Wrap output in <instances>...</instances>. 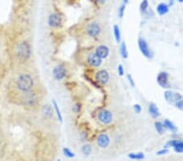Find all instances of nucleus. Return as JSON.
Returning <instances> with one entry per match:
<instances>
[{"label":"nucleus","mask_w":183,"mask_h":161,"mask_svg":"<svg viewBox=\"0 0 183 161\" xmlns=\"http://www.w3.org/2000/svg\"><path fill=\"white\" fill-rule=\"evenodd\" d=\"M17 87L22 91H29L34 86L33 78L28 74H22L17 79Z\"/></svg>","instance_id":"f257e3e1"},{"label":"nucleus","mask_w":183,"mask_h":161,"mask_svg":"<svg viewBox=\"0 0 183 161\" xmlns=\"http://www.w3.org/2000/svg\"><path fill=\"white\" fill-rule=\"evenodd\" d=\"M30 46L27 42L24 41V42H21L19 46L17 47V50H16V54L17 56L21 60H27L29 59V55H30Z\"/></svg>","instance_id":"f03ea898"},{"label":"nucleus","mask_w":183,"mask_h":161,"mask_svg":"<svg viewBox=\"0 0 183 161\" xmlns=\"http://www.w3.org/2000/svg\"><path fill=\"white\" fill-rule=\"evenodd\" d=\"M138 44H139V50L142 52V54L147 59H151L152 57V51H151L146 40L142 38H139V41H138Z\"/></svg>","instance_id":"7ed1b4c3"},{"label":"nucleus","mask_w":183,"mask_h":161,"mask_svg":"<svg viewBox=\"0 0 183 161\" xmlns=\"http://www.w3.org/2000/svg\"><path fill=\"white\" fill-rule=\"evenodd\" d=\"M98 119L103 124L108 125L113 120V114L108 110L103 109L98 113Z\"/></svg>","instance_id":"20e7f679"},{"label":"nucleus","mask_w":183,"mask_h":161,"mask_svg":"<svg viewBox=\"0 0 183 161\" xmlns=\"http://www.w3.org/2000/svg\"><path fill=\"white\" fill-rule=\"evenodd\" d=\"M157 83L159 84L162 88L168 89L170 87V84L168 82V73L166 72H160L157 75Z\"/></svg>","instance_id":"39448f33"},{"label":"nucleus","mask_w":183,"mask_h":161,"mask_svg":"<svg viewBox=\"0 0 183 161\" xmlns=\"http://www.w3.org/2000/svg\"><path fill=\"white\" fill-rule=\"evenodd\" d=\"M101 32L100 25L96 21L92 22L87 27V34L90 37H97Z\"/></svg>","instance_id":"423d86ee"},{"label":"nucleus","mask_w":183,"mask_h":161,"mask_svg":"<svg viewBox=\"0 0 183 161\" xmlns=\"http://www.w3.org/2000/svg\"><path fill=\"white\" fill-rule=\"evenodd\" d=\"M95 80L102 85L107 83V81L109 80V74L107 73V71L104 69L98 71L95 73Z\"/></svg>","instance_id":"0eeeda50"},{"label":"nucleus","mask_w":183,"mask_h":161,"mask_svg":"<svg viewBox=\"0 0 183 161\" xmlns=\"http://www.w3.org/2000/svg\"><path fill=\"white\" fill-rule=\"evenodd\" d=\"M62 22V18L58 13H52L48 17V25L53 28H57L60 26Z\"/></svg>","instance_id":"6e6552de"},{"label":"nucleus","mask_w":183,"mask_h":161,"mask_svg":"<svg viewBox=\"0 0 183 161\" xmlns=\"http://www.w3.org/2000/svg\"><path fill=\"white\" fill-rule=\"evenodd\" d=\"M166 147L172 146L174 149V151L178 153H182L183 152V141L178 140V139H172L168 141V143L165 145Z\"/></svg>","instance_id":"1a4fd4ad"},{"label":"nucleus","mask_w":183,"mask_h":161,"mask_svg":"<svg viewBox=\"0 0 183 161\" xmlns=\"http://www.w3.org/2000/svg\"><path fill=\"white\" fill-rule=\"evenodd\" d=\"M53 76L58 80H60L65 77L66 70L63 66L59 65L53 69Z\"/></svg>","instance_id":"9d476101"},{"label":"nucleus","mask_w":183,"mask_h":161,"mask_svg":"<svg viewBox=\"0 0 183 161\" xmlns=\"http://www.w3.org/2000/svg\"><path fill=\"white\" fill-rule=\"evenodd\" d=\"M97 143L102 148H106L110 143V138L106 133H101L97 138Z\"/></svg>","instance_id":"9b49d317"},{"label":"nucleus","mask_w":183,"mask_h":161,"mask_svg":"<svg viewBox=\"0 0 183 161\" xmlns=\"http://www.w3.org/2000/svg\"><path fill=\"white\" fill-rule=\"evenodd\" d=\"M95 54H96L100 59H105L107 58L109 55V49L107 46H104V45H101V46H99L95 49Z\"/></svg>","instance_id":"f8f14e48"},{"label":"nucleus","mask_w":183,"mask_h":161,"mask_svg":"<svg viewBox=\"0 0 183 161\" xmlns=\"http://www.w3.org/2000/svg\"><path fill=\"white\" fill-rule=\"evenodd\" d=\"M87 61L93 67H100L102 64V59H100L95 53L90 54L87 57Z\"/></svg>","instance_id":"ddd939ff"},{"label":"nucleus","mask_w":183,"mask_h":161,"mask_svg":"<svg viewBox=\"0 0 183 161\" xmlns=\"http://www.w3.org/2000/svg\"><path fill=\"white\" fill-rule=\"evenodd\" d=\"M156 12L160 16H164L169 12V7L167 3H160L156 7Z\"/></svg>","instance_id":"4468645a"},{"label":"nucleus","mask_w":183,"mask_h":161,"mask_svg":"<svg viewBox=\"0 0 183 161\" xmlns=\"http://www.w3.org/2000/svg\"><path fill=\"white\" fill-rule=\"evenodd\" d=\"M148 111H149L150 115L152 116V117L154 118H158L159 117H160V112L158 109V107L155 104L152 103V104H149V107H148Z\"/></svg>","instance_id":"2eb2a0df"},{"label":"nucleus","mask_w":183,"mask_h":161,"mask_svg":"<svg viewBox=\"0 0 183 161\" xmlns=\"http://www.w3.org/2000/svg\"><path fill=\"white\" fill-rule=\"evenodd\" d=\"M163 124L165 125V128H166V130H170V131H172V132H173V133L177 132L178 128H177V126H176V125H174V124H173L171 120H169L165 119V120H164Z\"/></svg>","instance_id":"dca6fc26"},{"label":"nucleus","mask_w":183,"mask_h":161,"mask_svg":"<svg viewBox=\"0 0 183 161\" xmlns=\"http://www.w3.org/2000/svg\"><path fill=\"white\" fill-rule=\"evenodd\" d=\"M42 114L44 115V117H47V118H51V117H52L53 111L50 105H44V106L42 107Z\"/></svg>","instance_id":"f3484780"},{"label":"nucleus","mask_w":183,"mask_h":161,"mask_svg":"<svg viewBox=\"0 0 183 161\" xmlns=\"http://www.w3.org/2000/svg\"><path fill=\"white\" fill-rule=\"evenodd\" d=\"M164 96L168 103H170V104L174 103V92L171 90H166L164 94Z\"/></svg>","instance_id":"a211bd4d"},{"label":"nucleus","mask_w":183,"mask_h":161,"mask_svg":"<svg viewBox=\"0 0 183 161\" xmlns=\"http://www.w3.org/2000/svg\"><path fill=\"white\" fill-rule=\"evenodd\" d=\"M120 55L123 59H127L129 56V53L128 51H127V47H126V44L125 42H121L120 47Z\"/></svg>","instance_id":"6ab92c4d"},{"label":"nucleus","mask_w":183,"mask_h":161,"mask_svg":"<svg viewBox=\"0 0 183 161\" xmlns=\"http://www.w3.org/2000/svg\"><path fill=\"white\" fill-rule=\"evenodd\" d=\"M155 128L156 131L159 133L160 134L165 133V130H166V128H165V125H164L162 122H160V121H155Z\"/></svg>","instance_id":"aec40b11"},{"label":"nucleus","mask_w":183,"mask_h":161,"mask_svg":"<svg viewBox=\"0 0 183 161\" xmlns=\"http://www.w3.org/2000/svg\"><path fill=\"white\" fill-rule=\"evenodd\" d=\"M113 33H114V36H115V39L116 42H120V39H121V36H120V30L119 26L117 25H113Z\"/></svg>","instance_id":"412c9836"},{"label":"nucleus","mask_w":183,"mask_h":161,"mask_svg":"<svg viewBox=\"0 0 183 161\" xmlns=\"http://www.w3.org/2000/svg\"><path fill=\"white\" fill-rule=\"evenodd\" d=\"M140 11L142 13H145L149 8V1L148 0H142L140 3Z\"/></svg>","instance_id":"4be33fe9"},{"label":"nucleus","mask_w":183,"mask_h":161,"mask_svg":"<svg viewBox=\"0 0 183 161\" xmlns=\"http://www.w3.org/2000/svg\"><path fill=\"white\" fill-rule=\"evenodd\" d=\"M129 157L132 159H144L145 156H144L143 153H141V152H139V153H131L129 154Z\"/></svg>","instance_id":"5701e85b"},{"label":"nucleus","mask_w":183,"mask_h":161,"mask_svg":"<svg viewBox=\"0 0 183 161\" xmlns=\"http://www.w3.org/2000/svg\"><path fill=\"white\" fill-rule=\"evenodd\" d=\"M53 106H54V108H55V112H56V115H57L58 119H59V120H60V122H62V121H63V117H62V115H61L60 108H59V106H58L57 104H56V102H55V100L53 101Z\"/></svg>","instance_id":"b1692460"},{"label":"nucleus","mask_w":183,"mask_h":161,"mask_svg":"<svg viewBox=\"0 0 183 161\" xmlns=\"http://www.w3.org/2000/svg\"><path fill=\"white\" fill-rule=\"evenodd\" d=\"M91 146L88 144L87 145H84L82 147H81V151H82V153L85 155V156H89L90 154L91 153Z\"/></svg>","instance_id":"393cba45"},{"label":"nucleus","mask_w":183,"mask_h":161,"mask_svg":"<svg viewBox=\"0 0 183 161\" xmlns=\"http://www.w3.org/2000/svg\"><path fill=\"white\" fill-rule=\"evenodd\" d=\"M63 151L64 155V156L67 157V158H73V157L75 156V155H74V153H73V151H71L68 148H64Z\"/></svg>","instance_id":"a878e982"},{"label":"nucleus","mask_w":183,"mask_h":161,"mask_svg":"<svg viewBox=\"0 0 183 161\" xmlns=\"http://www.w3.org/2000/svg\"><path fill=\"white\" fill-rule=\"evenodd\" d=\"M125 11H126V4L122 3L120 7L118 9V16L120 18H122L124 16V14H125Z\"/></svg>","instance_id":"bb28decb"},{"label":"nucleus","mask_w":183,"mask_h":161,"mask_svg":"<svg viewBox=\"0 0 183 161\" xmlns=\"http://www.w3.org/2000/svg\"><path fill=\"white\" fill-rule=\"evenodd\" d=\"M133 110H134V112H136V113H140L142 112V107L141 105H139V104H134L133 105Z\"/></svg>","instance_id":"cd10ccee"},{"label":"nucleus","mask_w":183,"mask_h":161,"mask_svg":"<svg viewBox=\"0 0 183 161\" xmlns=\"http://www.w3.org/2000/svg\"><path fill=\"white\" fill-rule=\"evenodd\" d=\"M183 99L182 95H181L180 93H178V92L174 93V103L179 101V100H181V99Z\"/></svg>","instance_id":"c85d7f7f"},{"label":"nucleus","mask_w":183,"mask_h":161,"mask_svg":"<svg viewBox=\"0 0 183 161\" xmlns=\"http://www.w3.org/2000/svg\"><path fill=\"white\" fill-rule=\"evenodd\" d=\"M175 107L178 109H183V99L179 100V101L176 102Z\"/></svg>","instance_id":"c756f323"},{"label":"nucleus","mask_w":183,"mask_h":161,"mask_svg":"<svg viewBox=\"0 0 183 161\" xmlns=\"http://www.w3.org/2000/svg\"><path fill=\"white\" fill-rule=\"evenodd\" d=\"M127 79H128L129 85H130L132 87H134V86H135V83H134L133 77H132V76H131L130 74H128V75H127Z\"/></svg>","instance_id":"7c9ffc66"},{"label":"nucleus","mask_w":183,"mask_h":161,"mask_svg":"<svg viewBox=\"0 0 183 161\" xmlns=\"http://www.w3.org/2000/svg\"><path fill=\"white\" fill-rule=\"evenodd\" d=\"M117 72H118V74H119L120 76H123L124 75V73H125V71H124L123 66H122L121 64L118 65Z\"/></svg>","instance_id":"2f4dec72"},{"label":"nucleus","mask_w":183,"mask_h":161,"mask_svg":"<svg viewBox=\"0 0 183 161\" xmlns=\"http://www.w3.org/2000/svg\"><path fill=\"white\" fill-rule=\"evenodd\" d=\"M168 152V149H163V150H160V151H158V152H157V155H159V156H160V155H165V154H167Z\"/></svg>","instance_id":"473e14b6"},{"label":"nucleus","mask_w":183,"mask_h":161,"mask_svg":"<svg viewBox=\"0 0 183 161\" xmlns=\"http://www.w3.org/2000/svg\"><path fill=\"white\" fill-rule=\"evenodd\" d=\"M174 3H175V0H168V7H172V6L174 5Z\"/></svg>","instance_id":"72a5a7b5"},{"label":"nucleus","mask_w":183,"mask_h":161,"mask_svg":"<svg viewBox=\"0 0 183 161\" xmlns=\"http://www.w3.org/2000/svg\"><path fill=\"white\" fill-rule=\"evenodd\" d=\"M106 1L107 0H96V2L99 4H100V5H103V4H104L105 3H106Z\"/></svg>","instance_id":"f704fd0d"},{"label":"nucleus","mask_w":183,"mask_h":161,"mask_svg":"<svg viewBox=\"0 0 183 161\" xmlns=\"http://www.w3.org/2000/svg\"><path fill=\"white\" fill-rule=\"evenodd\" d=\"M122 1H123V3L124 4H127V3H129V0H122Z\"/></svg>","instance_id":"c9c22d12"},{"label":"nucleus","mask_w":183,"mask_h":161,"mask_svg":"<svg viewBox=\"0 0 183 161\" xmlns=\"http://www.w3.org/2000/svg\"><path fill=\"white\" fill-rule=\"evenodd\" d=\"M177 1H178V3H183V0H177Z\"/></svg>","instance_id":"e433bc0d"}]
</instances>
